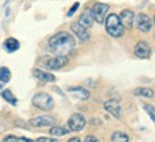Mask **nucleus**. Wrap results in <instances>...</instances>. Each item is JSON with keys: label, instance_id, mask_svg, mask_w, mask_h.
<instances>
[{"label": "nucleus", "instance_id": "17", "mask_svg": "<svg viewBox=\"0 0 155 142\" xmlns=\"http://www.w3.org/2000/svg\"><path fill=\"white\" fill-rule=\"evenodd\" d=\"M134 95L135 97H142V98H152L155 95L154 90L151 88H147V87H138L134 90Z\"/></svg>", "mask_w": 155, "mask_h": 142}, {"label": "nucleus", "instance_id": "21", "mask_svg": "<svg viewBox=\"0 0 155 142\" xmlns=\"http://www.w3.org/2000/svg\"><path fill=\"white\" fill-rule=\"evenodd\" d=\"M10 78H12V73L7 67H2L0 68V82H9Z\"/></svg>", "mask_w": 155, "mask_h": 142}, {"label": "nucleus", "instance_id": "25", "mask_svg": "<svg viewBox=\"0 0 155 142\" xmlns=\"http://www.w3.org/2000/svg\"><path fill=\"white\" fill-rule=\"evenodd\" d=\"M37 142H56V139H53V138H46V137H40L36 139Z\"/></svg>", "mask_w": 155, "mask_h": 142}, {"label": "nucleus", "instance_id": "11", "mask_svg": "<svg viewBox=\"0 0 155 142\" xmlns=\"http://www.w3.org/2000/svg\"><path fill=\"white\" fill-rule=\"evenodd\" d=\"M71 31L74 33V36L81 43H85L90 40V33H88V28L84 27V26H81L80 23H73L71 24Z\"/></svg>", "mask_w": 155, "mask_h": 142}, {"label": "nucleus", "instance_id": "19", "mask_svg": "<svg viewBox=\"0 0 155 142\" xmlns=\"http://www.w3.org/2000/svg\"><path fill=\"white\" fill-rule=\"evenodd\" d=\"M2 98L3 99H6L9 104H12V105H17V98L14 97L13 94H12V91L10 90H5V91H2Z\"/></svg>", "mask_w": 155, "mask_h": 142}, {"label": "nucleus", "instance_id": "13", "mask_svg": "<svg viewBox=\"0 0 155 142\" xmlns=\"http://www.w3.org/2000/svg\"><path fill=\"white\" fill-rule=\"evenodd\" d=\"M33 76L36 77L40 82H53V81H56V77L53 76L51 73L38 70V68H34L33 70Z\"/></svg>", "mask_w": 155, "mask_h": 142}, {"label": "nucleus", "instance_id": "24", "mask_svg": "<svg viewBox=\"0 0 155 142\" xmlns=\"http://www.w3.org/2000/svg\"><path fill=\"white\" fill-rule=\"evenodd\" d=\"M81 141H84V142H97L98 139H97L94 135H87V137H85L84 139H81Z\"/></svg>", "mask_w": 155, "mask_h": 142}, {"label": "nucleus", "instance_id": "6", "mask_svg": "<svg viewBox=\"0 0 155 142\" xmlns=\"http://www.w3.org/2000/svg\"><path fill=\"white\" fill-rule=\"evenodd\" d=\"M134 24L137 26L138 31H141V33H148L151 28H152V20L144 13L137 14L135 20H134Z\"/></svg>", "mask_w": 155, "mask_h": 142}, {"label": "nucleus", "instance_id": "8", "mask_svg": "<svg viewBox=\"0 0 155 142\" xmlns=\"http://www.w3.org/2000/svg\"><path fill=\"white\" fill-rule=\"evenodd\" d=\"M68 64V57L67 56H56L53 58H48L46 61V67L48 70H60Z\"/></svg>", "mask_w": 155, "mask_h": 142}, {"label": "nucleus", "instance_id": "7", "mask_svg": "<svg viewBox=\"0 0 155 142\" xmlns=\"http://www.w3.org/2000/svg\"><path fill=\"white\" fill-rule=\"evenodd\" d=\"M104 109H105L108 114H111L114 118H117V119L122 118L121 104H120V101H117V99H108V101H105V102H104Z\"/></svg>", "mask_w": 155, "mask_h": 142}, {"label": "nucleus", "instance_id": "26", "mask_svg": "<svg viewBox=\"0 0 155 142\" xmlns=\"http://www.w3.org/2000/svg\"><path fill=\"white\" fill-rule=\"evenodd\" d=\"M5 142H17V137H13V135H9L3 139Z\"/></svg>", "mask_w": 155, "mask_h": 142}, {"label": "nucleus", "instance_id": "18", "mask_svg": "<svg viewBox=\"0 0 155 142\" xmlns=\"http://www.w3.org/2000/svg\"><path fill=\"white\" fill-rule=\"evenodd\" d=\"M70 132V129L66 127H57V125H51L50 128V134L53 137H64L67 134Z\"/></svg>", "mask_w": 155, "mask_h": 142}, {"label": "nucleus", "instance_id": "9", "mask_svg": "<svg viewBox=\"0 0 155 142\" xmlns=\"http://www.w3.org/2000/svg\"><path fill=\"white\" fill-rule=\"evenodd\" d=\"M28 124L33 127H51L56 124V118L51 115H38V117L30 119Z\"/></svg>", "mask_w": 155, "mask_h": 142}, {"label": "nucleus", "instance_id": "16", "mask_svg": "<svg viewBox=\"0 0 155 142\" xmlns=\"http://www.w3.org/2000/svg\"><path fill=\"white\" fill-rule=\"evenodd\" d=\"M3 47H5V50L7 53H14V51H17L20 48V43L16 40V38L13 37H9L7 40L5 41V44H3Z\"/></svg>", "mask_w": 155, "mask_h": 142}, {"label": "nucleus", "instance_id": "28", "mask_svg": "<svg viewBox=\"0 0 155 142\" xmlns=\"http://www.w3.org/2000/svg\"><path fill=\"white\" fill-rule=\"evenodd\" d=\"M81 139L80 138H71V139H68V142H80Z\"/></svg>", "mask_w": 155, "mask_h": 142}, {"label": "nucleus", "instance_id": "20", "mask_svg": "<svg viewBox=\"0 0 155 142\" xmlns=\"http://www.w3.org/2000/svg\"><path fill=\"white\" fill-rule=\"evenodd\" d=\"M111 141L113 142H128L130 141V137H128L127 134L117 131V132H114L113 135H111Z\"/></svg>", "mask_w": 155, "mask_h": 142}, {"label": "nucleus", "instance_id": "27", "mask_svg": "<svg viewBox=\"0 0 155 142\" xmlns=\"http://www.w3.org/2000/svg\"><path fill=\"white\" fill-rule=\"evenodd\" d=\"M31 139H28V138H24V137H20L17 138V142H30Z\"/></svg>", "mask_w": 155, "mask_h": 142}, {"label": "nucleus", "instance_id": "14", "mask_svg": "<svg viewBox=\"0 0 155 142\" xmlns=\"http://www.w3.org/2000/svg\"><path fill=\"white\" fill-rule=\"evenodd\" d=\"M68 92H70L71 95H74L75 98L83 99V101L90 98V91L87 90V88H84V87H70V88H68Z\"/></svg>", "mask_w": 155, "mask_h": 142}, {"label": "nucleus", "instance_id": "12", "mask_svg": "<svg viewBox=\"0 0 155 142\" xmlns=\"http://www.w3.org/2000/svg\"><path fill=\"white\" fill-rule=\"evenodd\" d=\"M120 20H121V23L122 26L125 28H131L132 26H134V20H135V13L132 11V10H122L121 13H120Z\"/></svg>", "mask_w": 155, "mask_h": 142}, {"label": "nucleus", "instance_id": "10", "mask_svg": "<svg viewBox=\"0 0 155 142\" xmlns=\"http://www.w3.org/2000/svg\"><path fill=\"white\" fill-rule=\"evenodd\" d=\"M134 54H135L138 58H142V60H145V58H150L151 56V46L148 44L147 41H138L135 44V47H134Z\"/></svg>", "mask_w": 155, "mask_h": 142}, {"label": "nucleus", "instance_id": "29", "mask_svg": "<svg viewBox=\"0 0 155 142\" xmlns=\"http://www.w3.org/2000/svg\"><path fill=\"white\" fill-rule=\"evenodd\" d=\"M154 26H155V16H154Z\"/></svg>", "mask_w": 155, "mask_h": 142}, {"label": "nucleus", "instance_id": "23", "mask_svg": "<svg viewBox=\"0 0 155 142\" xmlns=\"http://www.w3.org/2000/svg\"><path fill=\"white\" fill-rule=\"evenodd\" d=\"M78 7H80V3H74V5L71 6V9L68 10V13H67V16H68V17H71V16H73V14H74L75 11L78 10Z\"/></svg>", "mask_w": 155, "mask_h": 142}, {"label": "nucleus", "instance_id": "2", "mask_svg": "<svg viewBox=\"0 0 155 142\" xmlns=\"http://www.w3.org/2000/svg\"><path fill=\"white\" fill-rule=\"evenodd\" d=\"M104 23H105V30H107V33L110 34L111 37L120 38L124 36V33H125V27L122 26L121 20L118 17V14H115V13L107 14Z\"/></svg>", "mask_w": 155, "mask_h": 142}, {"label": "nucleus", "instance_id": "5", "mask_svg": "<svg viewBox=\"0 0 155 142\" xmlns=\"http://www.w3.org/2000/svg\"><path fill=\"white\" fill-rule=\"evenodd\" d=\"M67 125H68V129L70 131H74V132H80V131H83L85 127V117L83 115V114H73L70 118H68V122H67Z\"/></svg>", "mask_w": 155, "mask_h": 142}, {"label": "nucleus", "instance_id": "15", "mask_svg": "<svg viewBox=\"0 0 155 142\" xmlns=\"http://www.w3.org/2000/svg\"><path fill=\"white\" fill-rule=\"evenodd\" d=\"M78 23H80L81 26L87 27V28L93 27V24H94V19H93L91 10H90V9H85L84 11H83V14H80V17H78Z\"/></svg>", "mask_w": 155, "mask_h": 142}, {"label": "nucleus", "instance_id": "4", "mask_svg": "<svg viewBox=\"0 0 155 142\" xmlns=\"http://www.w3.org/2000/svg\"><path fill=\"white\" fill-rule=\"evenodd\" d=\"M90 10H91V14H93L94 21L103 24L105 17H107L108 11H110V6H108L107 3H95Z\"/></svg>", "mask_w": 155, "mask_h": 142}, {"label": "nucleus", "instance_id": "3", "mask_svg": "<svg viewBox=\"0 0 155 142\" xmlns=\"http://www.w3.org/2000/svg\"><path fill=\"white\" fill-rule=\"evenodd\" d=\"M31 102L36 108L41 109V111H51L54 108V99L51 98V95L47 92H37L33 95Z\"/></svg>", "mask_w": 155, "mask_h": 142}, {"label": "nucleus", "instance_id": "22", "mask_svg": "<svg viewBox=\"0 0 155 142\" xmlns=\"http://www.w3.org/2000/svg\"><path fill=\"white\" fill-rule=\"evenodd\" d=\"M142 108L145 109V112L148 114L151 117V119L155 122V107L152 104H148V102H145V104H142Z\"/></svg>", "mask_w": 155, "mask_h": 142}, {"label": "nucleus", "instance_id": "1", "mask_svg": "<svg viewBox=\"0 0 155 142\" xmlns=\"http://www.w3.org/2000/svg\"><path fill=\"white\" fill-rule=\"evenodd\" d=\"M75 47V38L67 31H58L48 40V48L56 56H67Z\"/></svg>", "mask_w": 155, "mask_h": 142}]
</instances>
